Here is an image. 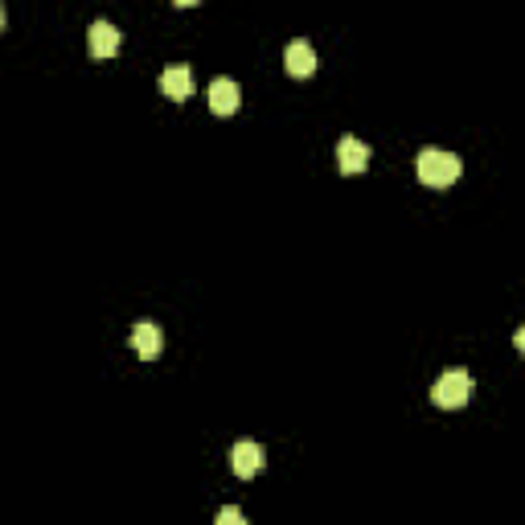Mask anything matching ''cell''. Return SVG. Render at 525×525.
I'll use <instances>...</instances> for the list:
<instances>
[{"label": "cell", "instance_id": "cell-6", "mask_svg": "<svg viewBox=\"0 0 525 525\" xmlns=\"http://www.w3.org/2000/svg\"><path fill=\"white\" fill-rule=\"evenodd\" d=\"M87 49H90V58H111V54H119V30L111 21H90Z\"/></svg>", "mask_w": 525, "mask_h": 525}, {"label": "cell", "instance_id": "cell-7", "mask_svg": "<svg viewBox=\"0 0 525 525\" xmlns=\"http://www.w3.org/2000/svg\"><path fill=\"white\" fill-rule=\"evenodd\" d=\"M156 87H160V95L165 99L181 103V99H189V90H194V70L189 66H168L165 74L156 78Z\"/></svg>", "mask_w": 525, "mask_h": 525}, {"label": "cell", "instance_id": "cell-1", "mask_svg": "<svg viewBox=\"0 0 525 525\" xmlns=\"http://www.w3.org/2000/svg\"><path fill=\"white\" fill-rule=\"evenodd\" d=\"M415 173L423 185L431 189H448L460 181V173H464V165H460L456 152H443V148H423V152L415 156Z\"/></svg>", "mask_w": 525, "mask_h": 525}, {"label": "cell", "instance_id": "cell-3", "mask_svg": "<svg viewBox=\"0 0 525 525\" xmlns=\"http://www.w3.org/2000/svg\"><path fill=\"white\" fill-rule=\"evenodd\" d=\"M262 460L267 456H262V448L254 443V439H238V443L230 448V472L238 480H251L262 472Z\"/></svg>", "mask_w": 525, "mask_h": 525}, {"label": "cell", "instance_id": "cell-11", "mask_svg": "<svg viewBox=\"0 0 525 525\" xmlns=\"http://www.w3.org/2000/svg\"><path fill=\"white\" fill-rule=\"evenodd\" d=\"M4 21H9V13H4V4H0V33H4Z\"/></svg>", "mask_w": 525, "mask_h": 525}, {"label": "cell", "instance_id": "cell-10", "mask_svg": "<svg viewBox=\"0 0 525 525\" xmlns=\"http://www.w3.org/2000/svg\"><path fill=\"white\" fill-rule=\"evenodd\" d=\"M214 525H246V517H243V509L222 505L218 509V517H214Z\"/></svg>", "mask_w": 525, "mask_h": 525}, {"label": "cell", "instance_id": "cell-9", "mask_svg": "<svg viewBox=\"0 0 525 525\" xmlns=\"http://www.w3.org/2000/svg\"><path fill=\"white\" fill-rule=\"evenodd\" d=\"M160 345H165V337H160V329H156L152 321H140L136 329H132V349L144 361H152L156 353H160Z\"/></svg>", "mask_w": 525, "mask_h": 525}, {"label": "cell", "instance_id": "cell-8", "mask_svg": "<svg viewBox=\"0 0 525 525\" xmlns=\"http://www.w3.org/2000/svg\"><path fill=\"white\" fill-rule=\"evenodd\" d=\"M283 66H288L292 78H308L316 70V49L308 41H292V46L283 49Z\"/></svg>", "mask_w": 525, "mask_h": 525}, {"label": "cell", "instance_id": "cell-4", "mask_svg": "<svg viewBox=\"0 0 525 525\" xmlns=\"http://www.w3.org/2000/svg\"><path fill=\"white\" fill-rule=\"evenodd\" d=\"M243 108V90L234 78H214L210 82V111L214 116H234V111Z\"/></svg>", "mask_w": 525, "mask_h": 525}, {"label": "cell", "instance_id": "cell-2", "mask_svg": "<svg viewBox=\"0 0 525 525\" xmlns=\"http://www.w3.org/2000/svg\"><path fill=\"white\" fill-rule=\"evenodd\" d=\"M431 399H435V407H443V410L464 407V402L472 399V374L468 370H448L435 386H431Z\"/></svg>", "mask_w": 525, "mask_h": 525}, {"label": "cell", "instance_id": "cell-5", "mask_svg": "<svg viewBox=\"0 0 525 525\" xmlns=\"http://www.w3.org/2000/svg\"><path fill=\"white\" fill-rule=\"evenodd\" d=\"M337 165H340V173H366L370 168V144L366 140H357V136H345L337 144Z\"/></svg>", "mask_w": 525, "mask_h": 525}]
</instances>
